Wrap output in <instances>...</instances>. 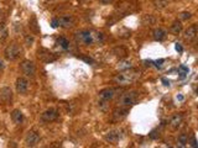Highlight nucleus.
<instances>
[{"label":"nucleus","mask_w":198,"mask_h":148,"mask_svg":"<svg viewBox=\"0 0 198 148\" xmlns=\"http://www.w3.org/2000/svg\"><path fill=\"white\" fill-rule=\"evenodd\" d=\"M162 82H163V83H165V85H170V82H167V80H166V79H165V78H163V79H162Z\"/></svg>","instance_id":"4c0bfd02"},{"label":"nucleus","mask_w":198,"mask_h":148,"mask_svg":"<svg viewBox=\"0 0 198 148\" xmlns=\"http://www.w3.org/2000/svg\"><path fill=\"white\" fill-rule=\"evenodd\" d=\"M176 51H178V52H182L183 49H182V46L179 45V43H176Z\"/></svg>","instance_id":"72a5a7b5"},{"label":"nucleus","mask_w":198,"mask_h":148,"mask_svg":"<svg viewBox=\"0 0 198 148\" xmlns=\"http://www.w3.org/2000/svg\"><path fill=\"white\" fill-rule=\"evenodd\" d=\"M39 58L41 59V60H43V62H53L55 59H56V57L53 56V53H51L50 51H47V49H39Z\"/></svg>","instance_id":"f8f14e48"},{"label":"nucleus","mask_w":198,"mask_h":148,"mask_svg":"<svg viewBox=\"0 0 198 148\" xmlns=\"http://www.w3.org/2000/svg\"><path fill=\"white\" fill-rule=\"evenodd\" d=\"M177 143H178L179 147H184L188 143V136L186 133H181L178 136V138H177Z\"/></svg>","instance_id":"412c9836"},{"label":"nucleus","mask_w":198,"mask_h":148,"mask_svg":"<svg viewBox=\"0 0 198 148\" xmlns=\"http://www.w3.org/2000/svg\"><path fill=\"white\" fill-rule=\"evenodd\" d=\"M159 136H160V133H157V130H152L150 132V134H149V137L151 139H156V138H159Z\"/></svg>","instance_id":"cd10ccee"},{"label":"nucleus","mask_w":198,"mask_h":148,"mask_svg":"<svg viewBox=\"0 0 198 148\" xmlns=\"http://www.w3.org/2000/svg\"><path fill=\"white\" fill-rule=\"evenodd\" d=\"M4 68H5V64H4V62L2 59H0V70H3Z\"/></svg>","instance_id":"c9c22d12"},{"label":"nucleus","mask_w":198,"mask_h":148,"mask_svg":"<svg viewBox=\"0 0 198 148\" xmlns=\"http://www.w3.org/2000/svg\"><path fill=\"white\" fill-rule=\"evenodd\" d=\"M20 68H21V72L24 73V76L27 77V78H34L35 74H36V67L34 64V62L31 60H24L21 64H20Z\"/></svg>","instance_id":"39448f33"},{"label":"nucleus","mask_w":198,"mask_h":148,"mask_svg":"<svg viewBox=\"0 0 198 148\" xmlns=\"http://www.w3.org/2000/svg\"><path fill=\"white\" fill-rule=\"evenodd\" d=\"M139 77V73L135 72V70H130V72H124V73H120L114 78V82L119 85H128L130 83H133L136 78Z\"/></svg>","instance_id":"f257e3e1"},{"label":"nucleus","mask_w":198,"mask_h":148,"mask_svg":"<svg viewBox=\"0 0 198 148\" xmlns=\"http://www.w3.org/2000/svg\"><path fill=\"white\" fill-rule=\"evenodd\" d=\"M179 18H181L182 20H188V19L191 18V14H189V13H182V14L179 15Z\"/></svg>","instance_id":"7c9ffc66"},{"label":"nucleus","mask_w":198,"mask_h":148,"mask_svg":"<svg viewBox=\"0 0 198 148\" xmlns=\"http://www.w3.org/2000/svg\"><path fill=\"white\" fill-rule=\"evenodd\" d=\"M128 112H129L128 107H125V106H124V109H117V110L114 111L113 116H114V119H115V120H122V119H124V117L128 115Z\"/></svg>","instance_id":"f3484780"},{"label":"nucleus","mask_w":198,"mask_h":148,"mask_svg":"<svg viewBox=\"0 0 198 148\" xmlns=\"http://www.w3.org/2000/svg\"><path fill=\"white\" fill-rule=\"evenodd\" d=\"M108 101H104V100H99V107H101V110H107V107H108V104H107Z\"/></svg>","instance_id":"c85d7f7f"},{"label":"nucleus","mask_w":198,"mask_h":148,"mask_svg":"<svg viewBox=\"0 0 198 148\" xmlns=\"http://www.w3.org/2000/svg\"><path fill=\"white\" fill-rule=\"evenodd\" d=\"M182 121H183V115L182 114H176L170 119V125L173 128H178L181 126Z\"/></svg>","instance_id":"2eb2a0df"},{"label":"nucleus","mask_w":198,"mask_h":148,"mask_svg":"<svg viewBox=\"0 0 198 148\" xmlns=\"http://www.w3.org/2000/svg\"><path fill=\"white\" fill-rule=\"evenodd\" d=\"M51 26H52L53 29L58 27V26H60V19H53L52 22H51Z\"/></svg>","instance_id":"c756f323"},{"label":"nucleus","mask_w":198,"mask_h":148,"mask_svg":"<svg viewBox=\"0 0 198 148\" xmlns=\"http://www.w3.org/2000/svg\"><path fill=\"white\" fill-rule=\"evenodd\" d=\"M177 100L182 101V100H183V96H182V95H177Z\"/></svg>","instance_id":"58836bf2"},{"label":"nucleus","mask_w":198,"mask_h":148,"mask_svg":"<svg viewBox=\"0 0 198 148\" xmlns=\"http://www.w3.org/2000/svg\"><path fill=\"white\" fill-rule=\"evenodd\" d=\"M136 99H138V93L136 92H129V93H125L122 95L120 100H119V105L122 107H129L131 105H134L136 103Z\"/></svg>","instance_id":"20e7f679"},{"label":"nucleus","mask_w":198,"mask_h":148,"mask_svg":"<svg viewBox=\"0 0 198 148\" xmlns=\"http://www.w3.org/2000/svg\"><path fill=\"white\" fill-rule=\"evenodd\" d=\"M57 45H60L63 49H68V47H69V42H68V40L64 38V37L57 38Z\"/></svg>","instance_id":"4be33fe9"},{"label":"nucleus","mask_w":198,"mask_h":148,"mask_svg":"<svg viewBox=\"0 0 198 148\" xmlns=\"http://www.w3.org/2000/svg\"><path fill=\"white\" fill-rule=\"evenodd\" d=\"M94 40H95V42H102L104 40V35L102 32H95L94 33Z\"/></svg>","instance_id":"bb28decb"},{"label":"nucleus","mask_w":198,"mask_h":148,"mask_svg":"<svg viewBox=\"0 0 198 148\" xmlns=\"http://www.w3.org/2000/svg\"><path fill=\"white\" fill-rule=\"evenodd\" d=\"M197 35H198V25H192L184 31V38L188 41H192L193 38H196Z\"/></svg>","instance_id":"ddd939ff"},{"label":"nucleus","mask_w":198,"mask_h":148,"mask_svg":"<svg viewBox=\"0 0 198 148\" xmlns=\"http://www.w3.org/2000/svg\"><path fill=\"white\" fill-rule=\"evenodd\" d=\"M20 53H21V49H20V47H19L16 43H10V45L5 48V51H4V56H5V58H6L8 60H15V59H18L19 56H20Z\"/></svg>","instance_id":"7ed1b4c3"},{"label":"nucleus","mask_w":198,"mask_h":148,"mask_svg":"<svg viewBox=\"0 0 198 148\" xmlns=\"http://www.w3.org/2000/svg\"><path fill=\"white\" fill-rule=\"evenodd\" d=\"M168 4V0H155L154 2V5L156 9H163L166 8Z\"/></svg>","instance_id":"b1692460"},{"label":"nucleus","mask_w":198,"mask_h":148,"mask_svg":"<svg viewBox=\"0 0 198 148\" xmlns=\"http://www.w3.org/2000/svg\"><path fill=\"white\" fill-rule=\"evenodd\" d=\"M163 62H165L163 59H160V60H157V62H156V65H157V67H159V65H161V63H163Z\"/></svg>","instance_id":"e433bc0d"},{"label":"nucleus","mask_w":198,"mask_h":148,"mask_svg":"<svg viewBox=\"0 0 198 148\" xmlns=\"http://www.w3.org/2000/svg\"><path fill=\"white\" fill-rule=\"evenodd\" d=\"M34 42H35V37H34L32 35H27V36L25 37V45H26L27 47H31V46L34 45Z\"/></svg>","instance_id":"a878e982"},{"label":"nucleus","mask_w":198,"mask_h":148,"mask_svg":"<svg viewBox=\"0 0 198 148\" xmlns=\"http://www.w3.org/2000/svg\"><path fill=\"white\" fill-rule=\"evenodd\" d=\"M82 59H83L84 62H87V63H90V64L93 63V59H92V58H88V57H83Z\"/></svg>","instance_id":"2f4dec72"},{"label":"nucleus","mask_w":198,"mask_h":148,"mask_svg":"<svg viewBox=\"0 0 198 148\" xmlns=\"http://www.w3.org/2000/svg\"><path fill=\"white\" fill-rule=\"evenodd\" d=\"M11 120L15 125H21L24 122V114L20 110H14L11 112Z\"/></svg>","instance_id":"dca6fc26"},{"label":"nucleus","mask_w":198,"mask_h":148,"mask_svg":"<svg viewBox=\"0 0 198 148\" xmlns=\"http://www.w3.org/2000/svg\"><path fill=\"white\" fill-rule=\"evenodd\" d=\"M8 35H9L8 29L3 26L2 29H0V41H5V40L8 38Z\"/></svg>","instance_id":"393cba45"},{"label":"nucleus","mask_w":198,"mask_h":148,"mask_svg":"<svg viewBox=\"0 0 198 148\" xmlns=\"http://www.w3.org/2000/svg\"><path fill=\"white\" fill-rule=\"evenodd\" d=\"M170 31H171L173 35H178V33L182 31V25H181V22H179V21H175V22L171 25Z\"/></svg>","instance_id":"6ab92c4d"},{"label":"nucleus","mask_w":198,"mask_h":148,"mask_svg":"<svg viewBox=\"0 0 198 148\" xmlns=\"http://www.w3.org/2000/svg\"><path fill=\"white\" fill-rule=\"evenodd\" d=\"M73 24H74V20H73V18L71 15H64V16L60 18V26H62L64 29L72 27Z\"/></svg>","instance_id":"4468645a"},{"label":"nucleus","mask_w":198,"mask_h":148,"mask_svg":"<svg viewBox=\"0 0 198 148\" xmlns=\"http://www.w3.org/2000/svg\"><path fill=\"white\" fill-rule=\"evenodd\" d=\"M58 116H60V112L56 109H48V110L42 112L41 121H43V122H52V121L57 120Z\"/></svg>","instance_id":"0eeeda50"},{"label":"nucleus","mask_w":198,"mask_h":148,"mask_svg":"<svg viewBox=\"0 0 198 148\" xmlns=\"http://www.w3.org/2000/svg\"><path fill=\"white\" fill-rule=\"evenodd\" d=\"M155 22H156V19H155L152 15H145V16L142 18V24L146 25V26H151V25H154Z\"/></svg>","instance_id":"aec40b11"},{"label":"nucleus","mask_w":198,"mask_h":148,"mask_svg":"<svg viewBox=\"0 0 198 148\" xmlns=\"http://www.w3.org/2000/svg\"><path fill=\"white\" fill-rule=\"evenodd\" d=\"M192 147H198V143H197V141H196L194 137L192 138Z\"/></svg>","instance_id":"f704fd0d"},{"label":"nucleus","mask_w":198,"mask_h":148,"mask_svg":"<svg viewBox=\"0 0 198 148\" xmlns=\"http://www.w3.org/2000/svg\"><path fill=\"white\" fill-rule=\"evenodd\" d=\"M104 138H105V141H108L110 143H115L122 138V131L120 130H112V131L107 132Z\"/></svg>","instance_id":"9b49d317"},{"label":"nucleus","mask_w":198,"mask_h":148,"mask_svg":"<svg viewBox=\"0 0 198 148\" xmlns=\"http://www.w3.org/2000/svg\"><path fill=\"white\" fill-rule=\"evenodd\" d=\"M118 68H119L120 70H129V69H131V62H129V60H122V62L119 63Z\"/></svg>","instance_id":"5701e85b"},{"label":"nucleus","mask_w":198,"mask_h":148,"mask_svg":"<svg viewBox=\"0 0 198 148\" xmlns=\"http://www.w3.org/2000/svg\"><path fill=\"white\" fill-rule=\"evenodd\" d=\"M197 107H198V105H197Z\"/></svg>","instance_id":"a19ab883"},{"label":"nucleus","mask_w":198,"mask_h":148,"mask_svg":"<svg viewBox=\"0 0 198 148\" xmlns=\"http://www.w3.org/2000/svg\"><path fill=\"white\" fill-rule=\"evenodd\" d=\"M118 90L117 89H113V88H107V89H103L102 92H99L98 96H99V100H104V101H109L112 100L115 95H117Z\"/></svg>","instance_id":"1a4fd4ad"},{"label":"nucleus","mask_w":198,"mask_h":148,"mask_svg":"<svg viewBox=\"0 0 198 148\" xmlns=\"http://www.w3.org/2000/svg\"><path fill=\"white\" fill-rule=\"evenodd\" d=\"M152 35H154V38H155L156 41H163V40L166 38V31L162 30V29H156V30H154Z\"/></svg>","instance_id":"a211bd4d"},{"label":"nucleus","mask_w":198,"mask_h":148,"mask_svg":"<svg viewBox=\"0 0 198 148\" xmlns=\"http://www.w3.org/2000/svg\"><path fill=\"white\" fill-rule=\"evenodd\" d=\"M196 94H197V95H198V88H197V89H196Z\"/></svg>","instance_id":"ea45409f"},{"label":"nucleus","mask_w":198,"mask_h":148,"mask_svg":"<svg viewBox=\"0 0 198 148\" xmlns=\"http://www.w3.org/2000/svg\"><path fill=\"white\" fill-rule=\"evenodd\" d=\"M74 36H76V40H77L78 42H82V43H84V45H87V46H90V45H93V43L95 42V40H94V33L90 32V31H88V30L79 31V32H77Z\"/></svg>","instance_id":"f03ea898"},{"label":"nucleus","mask_w":198,"mask_h":148,"mask_svg":"<svg viewBox=\"0 0 198 148\" xmlns=\"http://www.w3.org/2000/svg\"><path fill=\"white\" fill-rule=\"evenodd\" d=\"M40 142V133L35 130L29 131L26 137H25V143L27 147H35L37 143Z\"/></svg>","instance_id":"423d86ee"},{"label":"nucleus","mask_w":198,"mask_h":148,"mask_svg":"<svg viewBox=\"0 0 198 148\" xmlns=\"http://www.w3.org/2000/svg\"><path fill=\"white\" fill-rule=\"evenodd\" d=\"M13 100V90L9 87H3L0 89V101L8 104Z\"/></svg>","instance_id":"9d476101"},{"label":"nucleus","mask_w":198,"mask_h":148,"mask_svg":"<svg viewBox=\"0 0 198 148\" xmlns=\"http://www.w3.org/2000/svg\"><path fill=\"white\" fill-rule=\"evenodd\" d=\"M102 4H110V3H113V0H99Z\"/></svg>","instance_id":"473e14b6"},{"label":"nucleus","mask_w":198,"mask_h":148,"mask_svg":"<svg viewBox=\"0 0 198 148\" xmlns=\"http://www.w3.org/2000/svg\"><path fill=\"white\" fill-rule=\"evenodd\" d=\"M15 88H16V92H18L19 94L25 95V94L27 93V90H29V82H27V79H26V78H23V77L18 78V79H16V83H15Z\"/></svg>","instance_id":"6e6552de"}]
</instances>
